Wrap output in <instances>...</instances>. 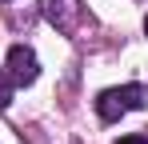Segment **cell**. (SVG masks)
Returning a JSON list of instances; mask_svg holds the SVG:
<instances>
[{
  "label": "cell",
  "instance_id": "obj_6",
  "mask_svg": "<svg viewBox=\"0 0 148 144\" xmlns=\"http://www.w3.org/2000/svg\"><path fill=\"white\" fill-rule=\"evenodd\" d=\"M144 32H148V16H144Z\"/></svg>",
  "mask_w": 148,
  "mask_h": 144
},
{
  "label": "cell",
  "instance_id": "obj_4",
  "mask_svg": "<svg viewBox=\"0 0 148 144\" xmlns=\"http://www.w3.org/2000/svg\"><path fill=\"white\" fill-rule=\"evenodd\" d=\"M12 88H16V84H12V76H4V72H0V112L12 104Z\"/></svg>",
  "mask_w": 148,
  "mask_h": 144
},
{
  "label": "cell",
  "instance_id": "obj_2",
  "mask_svg": "<svg viewBox=\"0 0 148 144\" xmlns=\"http://www.w3.org/2000/svg\"><path fill=\"white\" fill-rule=\"evenodd\" d=\"M8 76H12V84H32L36 76H40V64H36V52L28 44H16L8 52Z\"/></svg>",
  "mask_w": 148,
  "mask_h": 144
},
{
  "label": "cell",
  "instance_id": "obj_3",
  "mask_svg": "<svg viewBox=\"0 0 148 144\" xmlns=\"http://www.w3.org/2000/svg\"><path fill=\"white\" fill-rule=\"evenodd\" d=\"M44 16L60 32H72L76 24H80V0H44Z\"/></svg>",
  "mask_w": 148,
  "mask_h": 144
},
{
  "label": "cell",
  "instance_id": "obj_5",
  "mask_svg": "<svg viewBox=\"0 0 148 144\" xmlns=\"http://www.w3.org/2000/svg\"><path fill=\"white\" fill-rule=\"evenodd\" d=\"M116 144H148V136H140V132H132V136H120Z\"/></svg>",
  "mask_w": 148,
  "mask_h": 144
},
{
  "label": "cell",
  "instance_id": "obj_1",
  "mask_svg": "<svg viewBox=\"0 0 148 144\" xmlns=\"http://www.w3.org/2000/svg\"><path fill=\"white\" fill-rule=\"evenodd\" d=\"M148 104V88H140V84H124V88H104V92L96 96V112L100 120H120L124 112H136V108H144Z\"/></svg>",
  "mask_w": 148,
  "mask_h": 144
}]
</instances>
